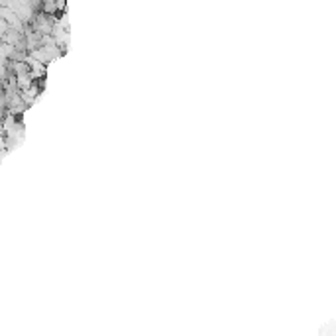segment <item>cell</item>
I'll return each instance as SVG.
<instances>
[]
</instances>
